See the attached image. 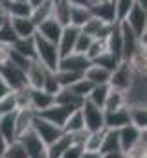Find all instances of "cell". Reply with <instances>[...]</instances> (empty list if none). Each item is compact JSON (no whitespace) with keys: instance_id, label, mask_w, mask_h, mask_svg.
Returning <instances> with one entry per match:
<instances>
[{"instance_id":"cell-8","label":"cell","mask_w":147,"mask_h":158,"mask_svg":"<svg viewBox=\"0 0 147 158\" xmlns=\"http://www.w3.org/2000/svg\"><path fill=\"white\" fill-rule=\"evenodd\" d=\"M134 76L132 68L129 66L127 61H121L112 72H110V79H109V85L112 88H118V90H127V86L131 85V79Z\"/></svg>"},{"instance_id":"cell-17","label":"cell","mask_w":147,"mask_h":158,"mask_svg":"<svg viewBox=\"0 0 147 158\" xmlns=\"http://www.w3.org/2000/svg\"><path fill=\"white\" fill-rule=\"evenodd\" d=\"M30 103H32V110L40 112V110L52 107L55 103V98L42 88H30Z\"/></svg>"},{"instance_id":"cell-10","label":"cell","mask_w":147,"mask_h":158,"mask_svg":"<svg viewBox=\"0 0 147 158\" xmlns=\"http://www.w3.org/2000/svg\"><path fill=\"white\" fill-rule=\"evenodd\" d=\"M118 136H120V147H121V151L125 153V151H129L134 143H138L142 138H145V131H140L138 127H134V125L129 123V125L118 129Z\"/></svg>"},{"instance_id":"cell-2","label":"cell","mask_w":147,"mask_h":158,"mask_svg":"<svg viewBox=\"0 0 147 158\" xmlns=\"http://www.w3.org/2000/svg\"><path fill=\"white\" fill-rule=\"evenodd\" d=\"M123 22L134 31V35L140 39V42L147 46V7L134 4Z\"/></svg>"},{"instance_id":"cell-37","label":"cell","mask_w":147,"mask_h":158,"mask_svg":"<svg viewBox=\"0 0 147 158\" xmlns=\"http://www.w3.org/2000/svg\"><path fill=\"white\" fill-rule=\"evenodd\" d=\"M2 158H28V153H26V149H24L20 140H13V142L7 143Z\"/></svg>"},{"instance_id":"cell-16","label":"cell","mask_w":147,"mask_h":158,"mask_svg":"<svg viewBox=\"0 0 147 158\" xmlns=\"http://www.w3.org/2000/svg\"><path fill=\"white\" fill-rule=\"evenodd\" d=\"M52 70H48L44 64H40L39 61H32V64L26 70V79H28V86L30 88H42L44 79Z\"/></svg>"},{"instance_id":"cell-35","label":"cell","mask_w":147,"mask_h":158,"mask_svg":"<svg viewBox=\"0 0 147 158\" xmlns=\"http://www.w3.org/2000/svg\"><path fill=\"white\" fill-rule=\"evenodd\" d=\"M109 90H110L109 85H94V88L90 90V94L86 96V99H88L90 103H94L96 107H101V109H103L105 99H107V96H109Z\"/></svg>"},{"instance_id":"cell-59","label":"cell","mask_w":147,"mask_h":158,"mask_svg":"<svg viewBox=\"0 0 147 158\" xmlns=\"http://www.w3.org/2000/svg\"><path fill=\"white\" fill-rule=\"evenodd\" d=\"M52 2H57V0H52Z\"/></svg>"},{"instance_id":"cell-45","label":"cell","mask_w":147,"mask_h":158,"mask_svg":"<svg viewBox=\"0 0 147 158\" xmlns=\"http://www.w3.org/2000/svg\"><path fill=\"white\" fill-rule=\"evenodd\" d=\"M17 39H19V37L15 35V31H13V28L9 26V20H7V22L0 28V44H4V46H13Z\"/></svg>"},{"instance_id":"cell-22","label":"cell","mask_w":147,"mask_h":158,"mask_svg":"<svg viewBox=\"0 0 147 158\" xmlns=\"http://www.w3.org/2000/svg\"><path fill=\"white\" fill-rule=\"evenodd\" d=\"M83 77L88 79L92 85H109L110 72L105 70V68H101V66H98V64L90 63V66L83 72Z\"/></svg>"},{"instance_id":"cell-55","label":"cell","mask_w":147,"mask_h":158,"mask_svg":"<svg viewBox=\"0 0 147 158\" xmlns=\"http://www.w3.org/2000/svg\"><path fill=\"white\" fill-rule=\"evenodd\" d=\"M42 2H46V0H28V4H30L32 7H37V6H40Z\"/></svg>"},{"instance_id":"cell-38","label":"cell","mask_w":147,"mask_h":158,"mask_svg":"<svg viewBox=\"0 0 147 158\" xmlns=\"http://www.w3.org/2000/svg\"><path fill=\"white\" fill-rule=\"evenodd\" d=\"M70 90H72L75 96H79L81 99H86V96L90 94V90L94 88V85L88 81V79H85V77H79L75 83H72L70 86H68Z\"/></svg>"},{"instance_id":"cell-43","label":"cell","mask_w":147,"mask_h":158,"mask_svg":"<svg viewBox=\"0 0 147 158\" xmlns=\"http://www.w3.org/2000/svg\"><path fill=\"white\" fill-rule=\"evenodd\" d=\"M79 77H83V76L81 74H74V72H65V70H55V79H57L61 88H68Z\"/></svg>"},{"instance_id":"cell-34","label":"cell","mask_w":147,"mask_h":158,"mask_svg":"<svg viewBox=\"0 0 147 158\" xmlns=\"http://www.w3.org/2000/svg\"><path fill=\"white\" fill-rule=\"evenodd\" d=\"M120 147V136H118V129H105V136H103V143L99 153H110V151H118Z\"/></svg>"},{"instance_id":"cell-41","label":"cell","mask_w":147,"mask_h":158,"mask_svg":"<svg viewBox=\"0 0 147 158\" xmlns=\"http://www.w3.org/2000/svg\"><path fill=\"white\" fill-rule=\"evenodd\" d=\"M105 52H109L107 50V39H94L92 40V44H90V48H88V52L85 53L88 59H90V63L96 59V57H99L101 53H105Z\"/></svg>"},{"instance_id":"cell-60","label":"cell","mask_w":147,"mask_h":158,"mask_svg":"<svg viewBox=\"0 0 147 158\" xmlns=\"http://www.w3.org/2000/svg\"><path fill=\"white\" fill-rule=\"evenodd\" d=\"M110 2H114V0H110Z\"/></svg>"},{"instance_id":"cell-4","label":"cell","mask_w":147,"mask_h":158,"mask_svg":"<svg viewBox=\"0 0 147 158\" xmlns=\"http://www.w3.org/2000/svg\"><path fill=\"white\" fill-rule=\"evenodd\" d=\"M0 79L4 81V85L15 92V90H20L24 86H28V79H26V72L20 70L19 66H15L13 63L6 61L0 64Z\"/></svg>"},{"instance_id":"cell-14","label":"cell","mask_w":147,"mask_h":158,"mask_svg":"<svg viewBox=\"0 0 147 158\" xmlns=\"http://www.w3.org/2000/svg\"><path fill=\"white\" fill-rule=\"evenodd\" d=\"M92 17H96L98 20L101 22H107V24H116V7H114V2L110 0H101L94 6L88 7Z\"/></svg>"},{"instance_id":"cell-12","label":"cell","mask_w":147,"mask_h":158,"mask_svg":"<svg viewBox=\"0 0 147 158\" xmlns=\"http://www.w3.org/2000/svg\"><path fill=\"white\" fill-rule=\"evenodd\" d=\"M120 24V31H121V42H123V61H127L140 46H145V44H142L140 39L134 35V31L121 20V22H118Z\"/></svg>"},{"instance_id":"cell-18","label":"cell","mask_w":147,"mask_h":158,"mask_svg":"<svg viewBox=\"0 0 147 158\" xmlns=\"http://www.w3.org/2000/svg\"><path fill=\"white\" fill-rule=\"evenodd\" d=\"M61 31H63V26L59 24V22H55L52 17L50 19H46L44 22H40L39 26H37V31L40 37H44L46 40H50V42H55L57 44V40L61 37Z\"/></svg>"},{"instance_id":"cell-13","label":"cell","mask_w":147,"mask_h":158,"mask_svg":"<svg viewBox=\"0 0 147 158\" xmlns=\"http://www.w3.org/2000/svg\"><path fill=\"white\" fill-rule=\"evenodd\" d=\"M79 28L75 26H65L63 31H61V37L57 40V52H59V57H65L68 53L74 52V46H75V40L79 35Z\"/></svg>"},{"instance_id":"cell-28","label":"cell","mask_w":147,"mask_h":158,"mask_svg":"<svg viewBox=\"0 0 147 158\" xmlns=\"http://www.w3.org/2000/svg\"><path fill=\"white\" fill-rule=\"evenodd\" d=\"M4 7L9 17H30L32 6L28 2H15V0H4Z\"/></svg>"},{"instance_id":"cell-57","label":"cell","mask_w":147,"mask_h":158,"mask_svg":"<svg viewBox=\"0 0 147 158\" xmlns=\"http://www.w3.org/2000/svg\"><path fill=\"white\" fill-rule=\"evenodd\" d=\"M15 2H28V0H15Z\"/></svg>"},{"instance_id":"cell-40","label":"cell","mask_w":147,"mask_h":158,"mask_svg":"<svg viewBox=\"0 0 147 158\" xmlns=\"http://www.w3.org/2000/svg\"><path fill=\"white\" fill-rule=\"evenodd\" d=\"M121 61H118L110 52H105V53H101L99 57H96L94 61H92V64H98V66H101V68H105V70H109V72H112L118 64H120Z\"/></svg>"},{"instance_id":"cell-3","label":"cell","mask_w":147,"mask_h":158,"mask_svg":"<svg viewBox=\"0 0 147 158\" xmlns=\"http://www.w3.org/2000/svg\"><path fill=\"white\" fill-rule=\"evenodd\" d=\"M145 74H134L131 79V85L125 90V105L127 107H147L145 105Z\"/></svg>"},{"instance_id":"cell-50","label":"cell","mask_w":147,"mask_h":158,"mask_svg":"<svg viewBox=\"0 0 147 158\" xmlns=\"http://www.w3.org/2000/svg\"><path fill=\"white\" fill-rule=\"evenodd\" d=\"M81 158H103V155H101L99 151H85V149H83Z\"/></svg>"},{"instance_id":"cell-7","label":"cell","mask_w":147,"mask_h":158,"mask_svg":"<svg viewBox=\"0 0 147 158\" xmlns=\"http://www.w3.org/2000/svg\"><path fill=\"white\" fill-rule=\"evenodd\" d=\"M88 66H90V59H88L86 55L72 52V53H68V55H65V57L59 59V66H57V70L74 72V74H81V76H83V72H85Z\"/></svg>"},{"instance_id":"cell-19","label":"cell","mask_w":147,"mask_h":158,"mask_svg":"<svg viewBox=\"0 0 147 158\" xmlns=\"http://www.w3.org/2000/svg\"><path fill=\"white\" fill-rule=\"evenodd\" d=\"M129 123L131 121H129V109L127 107L105 112V129H121Z\"/></svg>"},{"instance_id":"cell-1","label":"cell","mask_w":147,"mask_h":158,"mask_svg":"<svg viewBox=\"0 0 147 158\" xmlns=\"http://www.w3.org/2000/svg\"><path fill=\"white\" fill-rule=\"evenodd\" d=\"M33 42H35V61H39L40 64H44L48 70L55 72L59 66V52H57V44L50 42L44 37H40L39 33L33 35Z\"/></svg>"},{"instance_id":"cell-47","label":"cell","mask_w":147,"mask_h":158,"mask_svg":"<svg viewBox=\"0 0 147 158\" xmlns=\"http://www.w3.org/2000/svg\"><path fill=\"white\" fill-rule=\"evenodd\" d=\"M42 90H46L48 94H52V96H55L59 90H61V86H59V83H57V79H55V72H50L46 79H44V85H42Z\"/></svg>"},{"instance_id":"cell-46","label":"cell","mask_w":147,"mask_h":158,"mask_svg":"<svg viewBox=\"0 0 147 158\" xmlns=\"http://www.w3.org/2000/svg\"><path fill=\"white\" fill-rule=\"evenodd\" d=\"M92 40H94V37H90V35H86V33L79 31L77 40H75V46H74V52H75V53H83V55H85V53L88 52V48H90Z\"/></svg>"},{"instance_id":"cell-54","label":"cell","mask_w":147,"mask_h":158,"mask_svg":"<svg viewBox=\"0 0 147 158\" xmlns=\"http://www.w3.org/2000/svg\"><path fill=\"white\" fill-rule=\"evenodd\" d=\"M7 92H9V88H7V86H6V85H4V81H2V79H0V98H2V96H4V94H7Z\"/></svg>"},{"instance_id":"cell-36","label":"cell","mask_w":147,"mask_h":158,"mask_svg":"<svg viewBox=\"0 0 147 158\" xmlns=\"http://www.w3.org/2000/svg\"><path fill=\"white\" fill-rule=\"evenodd\" d=\"M103 136H105V129L99 131H88V138L85 142V151H99L101 143H103Z\"/></svg>"},{"instance_id":"cell-5","label":"cell","mask_w":147,"mask_h":158,"mask_svg":"<svg viewBox=\"0 0 147 158\" xmlns=\"http://www.w3.org/2000/svg\"><path fill=\"white\" fill-rule=\"evenodd\" d=\"M32 131L37 134V138L44 143V147L52 145V143L63 134V129H61V127L50 123L48 119L40 118L39 114H35V118H33V121H32Z\"/></svg>"},{"instance_id":"cell-39","label":"cell","mask_w":147,"mask_h":158,"mask_svg":"<svg viewBox=\"0 0 147 158\" xmlns=\"http://www.w3.org/2000/svg\"><path fill=\"white\" fill-rule=\"evenodd\" d=\"M17 110V99H15V92H7L0 98V116H6V114H11Z\"/></svg>"},{"instance_id":"cell-20","label":"cell","mask_w":147,"mask_h":158,"mask_svg":"<svg viewBox=\"0 0 147 158\" xmlns=\"http://www.w3.org/2000/svg\"><path fill=\"white\" fill-rule=\"evenodd\" d=\"M107 50L118 61H123V42H121V31H120V24L118 22L112 26L109 37H107Z\"/></svg>"},{"instance_id":"cell-49","label":"cell","mask_w":147,"mask_h":158,"mask_svg":"<svg viewBox=\"0 0 147 158\" xmlns=\"http://www.w3.org/2000/svg\"><path fill=\"white\" fill-rule=\"evenodd\" d=\"M9 20V15H7V11H6V7H4V2L0 4V28L6 24Z\"/></svg>"},{"instance_id":"cell-30","label":"cell","mask_w":147,"mask_h":158,"mask_svg":"<svg viewBox=\"0 0 147 158\" xmlns=\"http://www.w3.org/2000/svg\"><path fill=\"white\" fill-rule=\"evenodd\" d=\"M131 125L138 127L140 131H147V107H127Z\"/></svg>"},{"instance_id":"cell-61","label":"cell","mask_w":147,"mask_h":158,"mask_svg":"<svg viewBox=\"0 0 147 158\" xmlns=\"http://www.w3.org/2000/svg\"><path fill=\"white\" fill-rule=\"evenodd\" d=\"M0 118H2V116H0Z\"/></svg>"},{"instance_id":"cell-24","label":"cell","mask_w":147,"mask_h":158,"mask_svg":"<svg viewBox=\"0 0 147 158\" xmlns=\"http://www.w3.org/2000/svg\"><path fill=\"white\" fill-rule=\"evenodd\" d=\"M70 145H72V136L66 134V132H63L52 145L46 147V158H61V155H63Z\"/></svg>"},{"instance_id":"cell-29","label":"cell","mask_w":147,"mask_h":158,"mask_svg":"<svg viewBox=\"0 0 147 158\" xmlns=\"http://www.w3.org/2000/svg\"><path fill=\"white\" fill-rule=\"evenodd\" d=\"M85 129V121H83V114H81V109H75L72 110V114L66 118L65 125H63V132L66 134H74L77 131H83Z\"/></svg>"},{"instance_id":"cell-25","label":"cell","mask_w":147,"mask_h":158,"mask_svg":"<svg viewBox=\"0 0 147 158\" xmlns=\"http://www.w3.org/2000/svg\"><path fill=\"white\" fill-rule=\"evenodd\" d=\"M121 107H127V105H125V92L110 86L109 96H107L105 105H103V110H105V112H110V110H118V109H121Z\"/></svg>"},{"instance_id":"cell-6","label":"cell","mask_w":147,"mask_h":158,"mask_svg":"<svg viewBox=\"0 0 147 158\" xmlns=\"http://www.w3.org/2000/svg\"><path fill=\"white\" fill-rule=\"evenodd\" d=\"M79 109H81V114H83V121H85V129L86 131L105 129V110L101 107H96L94 103H90L88 99H85Z\"/></svg>"},{"instance_id":"cell-9","label":"cell","mask_w":147,"mask_h":158,"mask_svg":"<svg viewBox=\"0 0 147 158\" xmlns=\"http://www.w3.org/2000/svg\"><path fill=\"white\" fill-rule=\"evenodd\" d=\"M72 110H75V107H68V105L53 103L52 107H48V109H44V110H40V112H37V114H39L40 118L48 119L50 123H53V125H57V127H61V129H63L65 121H66V118L72 114Z\"/></svg>"},{"instance_id":"cell-53","label":"cell","mask_w":147,"mask_h":158,"mask_svg":"<svg viewBox=\"0 0 147 158\" xmlns=\"http://www.w3.org/2000/svg\"><path fill=\"white\" fill-rule=\"evenodd\" d=\"M6 147H7V142H6V140H4V136L0 134V158H2V155H4Z\"/></svg>"},{"instance_id":"cell-44","label":"cell","mask_w":147,"mask_h":158,"mask_svg":"<svg viewBox=\"0 0 147 158\" xmlns=\"http://www.w3.org/2000/svg\"><path fill=\"white\" fill-rule=\"evenodd\" d=\"M7 61L9 63H13L15 66H19L20 70H28V66L32 64V61L28 59V57H24V55H20L19 52H15L13 48H9V52H7Z\"/></svg>"},{"instance_id":"cell-56","label":"cell","mask_w":147,"mask_h":158,"mask_svg":"<svg viewBox=\"0 0 147 158\" xmlns=\"http://www.w3.org/2000/svg\"><path fill=\"white\" fill-rule=\"evenodd\" d=\"M98 2H101V0H90V6H94V4H98Z\"/></svg>"},{"instance_id":"cell-23","label":"cell","mask_w":147,"mask_h":158,"mask_svg":"<svg viewBox=\"0 0 147 158\" xmlns=\"http://www.w3.org/2000/svg\"><path fill=\"white\" fill-rule=\"evenodd\" d=\"M52 19L59 22L63 28L70 26V4L66 0H57L52 6Z\"/></svg>"},{"instance_id":"cell-58","label":"cell","mask_w":147,"mask_h":158,"mask_svg":"<svg viewBox=\"0 0 147 158\" xmlns=\"http://www.w3.org/2000/svg\"><path fill=\"white\" fill-rule=\"evenodd\" d=\"M2 2H4V0H0V4H2Z\"/></svg>"},{"instance_id":"cell-21","label":"cell","mask_w":147,"mask_h":158,"mask_svg":"<svg viewBox=\"0 0 147 158\" xmlns=\"http://www.w3.org/2000/svg\"><path fill=\"white\" fill-rule=\"evenodd\" d=\"M35 110L32 109H19L15 112V131H17V138L22 136L26 131L32 129V121L35 118Z\"/></svg>"},{"instance_id":"cell-15","label":"cell","mask_w":147,"mask_h":158,"mask_svg":"<svg viewBox=\"0 0 147 158\" xmlns=\"http://www.w3.org/2000/svg\"><path fill=\"white\" fill-rule=\"evenodd\" d=\"M9 26L13 28V31L19 39L33 37L37 31V26L32 22L30 17H9Z\"/></svg>"},{"instance_id":"cell-26","label":"cell","mask_w":147,"mask_h":158,"mask_svg":"<svg viewBox=\"0 0 147 158\" xmlns=\"http://www.w3.org/2000/svg\"><path fill=\"white\" fill-rule=\"evenodd\" d=\"M92 19V13L88 7H83V6H70V26L75 28H83L88 20Z\"/></svg>"},{"instance_id":"cell-48","label":"cell","mask_w":147,"mask_h":158,"mask_svg":"<svg viewBox=\"0 0 147 158\" xmlns=\"http://www.w3.org/2000/svg\"><path fill=\"white\" fill-rule=\"evenodd\" d=\"M81 153H83V147L81 145H70L63 155H61V158H81Z\"/></svg>"},{"instance_id":"cell-51","label":"cell","mask_w":147,"mask_h":158,"mask_svg":"<svg viewBox=\"0 0 147 158\" xmlns=\"http://www.w3.org/2000/svg\"><path fill=\"white\" fill-rule=\"evenodd\" d=\"M103 158H125V153L121 149L118 151H110V153H103Z\"/></svg>"},{"instance_id":"cell-32","label":"cell","mask_w":147,"mask_h":158,"mask_svg":"<svg viewBox=\"0 0 147 158\" xmlns=\"http://www.w3.org/2000/svg\"><path fill=\"white\" fill-rule=\"evenodd\" d=\"M9 48H13V50L19 52L20 55L28 57L30 61H35V42H33V37H28V39H17L15 40V44L9 46Z\"/></svg>"},{"instance_id":"cell-31","label":"cell","mask_w":147,"mask_h":158,"mask_svg":"<svg viewBox=\"0 0 147 158\" xmlns=\"http://www.w3.org/2000/svg\"><path fill=\"white\" fill-rule=\"evenodd\" d=\"M53 98H55V103H59V105H68V107H75V109H79L81 103L85 101V99H81L79 96H75L70 88H61Z\"/></svg>"},{"instance_id":"cell-27","label":"cell","mask_w":147,"mask_h":158,"mask_svg":"<svg viewBox=\"0 0 147 158\" xmlns=\"http://www.w3.org/2000/svg\"><path fill=\"white\" fill-rule=\"evenodd\" d=\"M17 112V110H15ZM15 112L6 114L0 118V134L4 136V140L9 143L13 140H17V131H15Z\"/></svg>"},{"instance_id":"cell-33","label":"cell","mask_w":147,"mask_h":158,"mask_svg":"<svg viewBox=\"0 0 147 158\" xmlns=\"http://www.w3.org/2000/svg\"><path fill=\"white\" fill-rule=\"evenodd\" d=\"M52 6H53V2H52V0H46V2H42L40 6L32 7V15H30V19H32V22H33L35 26H39L40 22H44L46 19L52 17Z\"/></svg>"},{"instance_id":"cell-11","label":"cell","mask_w":147,"mask_h":158,"mask_svg":"<svg viewBox=\"0 0 147 158\" xmlns=\"http://www.w3.org/2000/svg\"><path fill=\"white\" fill-rule=\"evenodd\" d=\"M17 140H20L22 142V145H24V149H26V153H28V158H40L46 155V147H44V143L37 138V134L30 129V131H26L22 136H19Z\"/></svg>"},{"instance_id":"cell-42","label":"cell","mask_w":147,"mask_h":158,"mask_svg":"<svg viewBox=\"0 0 147 158\" xmlns=\"http://www.w3.org/2000/svg\"><path fill=\"white\" fill-rule=\"evenodd\" d=\"M134 0H114V7H116V22L125 20L127 13L131 11V7L134 6Z\"/></svg>"},{"instance_id":"cell-52","label":"cell","mask_w":147,"mask_h":158,"mask_svg":"<svg viewBox=\"0 0 147 158\" xmlns=\"http://www.w3.org/2000/svg\"><path fill=\"white\" fill-rule=\"evenodd\" d=\"M70 6H83V7H90V0H66Z\"/></svg>"}]
</instances>
